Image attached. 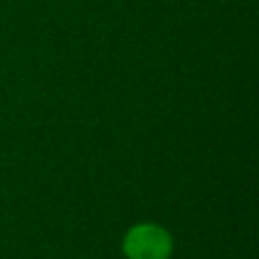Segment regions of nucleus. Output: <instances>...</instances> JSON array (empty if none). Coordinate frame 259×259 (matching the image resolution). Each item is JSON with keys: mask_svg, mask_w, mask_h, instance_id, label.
<instances>
[{"mask_svg": "<svg viewBox=\"0 0 259 259\" xmlns=\"http://www.w3.org/2000/svg\"><path fill=\"white\" fill-rule=\"evenodd\" d=\"M175 239L159 223H134L125 230L121 252L125 259H170Z\"/></svg>", "mask_w": 259, "mask_h": 259, "instance_id": "f257e3e1", "label": "nucleus"}]
</instances>
